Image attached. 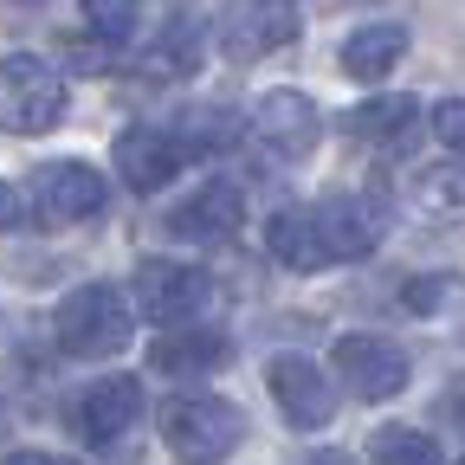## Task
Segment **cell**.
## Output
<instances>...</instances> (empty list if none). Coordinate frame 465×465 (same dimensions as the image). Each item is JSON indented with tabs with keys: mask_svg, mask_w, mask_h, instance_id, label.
<instances>
[{
	"mask_svg": "<svg viewBox=\"0 0 465 465\" xmlns=\"http://www.w3.org/2000/svg\"><path fill=\"white\" fill-rule=\"evenodd\" d=\"M407 201H414L420 220H465V162H433L407 182Z\"/></svg>",
	"mask_w": 465,
	"mask_h": 465,
	"instance_id": "e0dca14e",
	"label": "cell"
},
{
	"mask_svg": "<svg viewBox=\"0 0 465 465\" xmlns=\"http://www.w3.org/2000/svg\"><path fill=\"white\" fill-rule=\"evenodd\" d=\"M349 136H362L381 155H401L407 143L420 136V97H375L349 116Z\"/></svg>",
	"mask_w": 465,
	"mask_h": 465,
	"instance_id": "9a60e30c",
	"label": "cell"
},
{
	"mask_svg": "<svg viewBox=\"0 0 465 465\" xmlns=\"http://www.w3.org/2000/svg\"><path fill=\"white\" fill-rule=\"evenodd\" d=\"M116 174L136 188V194H155V188H168L174 182V168H182V143H174L168 130H155V124H130L124 136H116Z\"/></svg>",
	"mask_w": 465,
	"mask_h": 465,
	"instance_id": "7c38bea8",
	"label": "cell"
},
{
	"mask_svg": "<svg viewBox=\"0 0 465 465\" xmlns=\"http://www.w3.org/2000/svg\"><path fill=\"white\" fill-rule=\"evenodd\" d=\"M369 465H440V446L420 427H375Z\"/></svg>",
	"mask_w": 465,
	"mask_h": 465,
	"instance_id": "ac0fdd59",
	"label": "cell"
},
{
	"mask_svg": "<svg viewBox=\"0 0 465 465\" xmlns=\"http://www.w3.org/2000/svg\"><path fill=\"white\" fill-rule=\"evenodd\" d=\"M298 33H304L298 0H240V7L220 20V52L232 65H259V58L284 52Z\"/></svg>",
	"mask_w": 465,
	"mask_h": 465,
	"instance_id": "52a82bcc",
	"label": "cell"
},
{
	"mask_svg": "<svg viewBox=\"0 0 465 465\" xmlns=\"http://www.w3.org/2000/svg\"><path fill=\"white\" fill-rule=\"evenodd\" d=\"M130 330H136V311H130V298H124L116 284H78L72 298L52 311L58 349H65V356H78V362L116 356V349L130 342Z\"/></svg>",
	"mask_w": 465,
	"mask_h": 465,
	"instance_id": "7a4b0ae2",
	"label": "cell"
},
{
	"mask_svg": "<svg viewBox=\"0 0 465 465\" xmlns=\"http://www.w3.org/2000/svg\"><path fill=\"white\" fill-rule=\"evenodd\" d=\"M26 213H33V207L20 201V188H7V182H0V232H14Z\"/></svg>",
	"mask_w": 465,
	"mask_h": 465,
	"instance_id": "603a6c76",
	"label": "cell"
},
{
	"mask_svg": "<svg viewBox=\"0 0 465 465\" xmlns=\"http://www.w3.org/2000/svg\"><path fill=\"white\" fill-rule=\"evenodd\" d=\"M252 143H265L272 155H311L317 143H323V110L304 97V91H265L259 104H252Z\"/></svg>",
	"mask_w": 465,
	"mask_h": 465,
	"instance_id": "9c48e42d",
	"label": "cell"
},
{
	"mask_svg": "<svg viewBox=\"0 0 465 465\" xmlns=\"http://www.w3.org/2000/svg\"><path fill=\"white\" fill-rule=\"evenodd\" d=\"M433 136H440L452 155H465V97H446V104L433 110Z\"/></svg>",
	"mask_w": 465,
	"mask_h": 465,
	"instance_id": "7402d4cb",
	"label": "cell"
},
{
	"mask_svg": "<svg viewBox=\"0 0 465 465\" xmlns=\"http://www.w3.org/2000/svg\"><path fill=\"white\" fill-rule=\"evenodd\" d=\"M0 465H65V459H52V452H7Z\"/></svg>",
	"mask_w": 465,
	"mask_h": 465,
	"instance_id": "d4e9b609",
	"label": "cell"
},
{
	"mask_svg": "<svg viewBox=\"0 0 465 465\" xmlns=\"http://www.w3.org/2000/svg\"><path fill=\"white\" fill-rule=\"evenodd\" d=\"M201 39H207L201 20H174V26L162 33V65H168V72H194V65H201Z\"/></svg>",
	"mask_w": 465,
	"mask_h": 465,
	"instance_id": "44dd1931",
	"label": "cell"
},
{
	"mask_svg": "<svg viewBox=\"0 0 465 465\" xmlns=\"http://www.w3.org/2000/svg\"><path fill=\"white\" fill-rule=\"evenodd\" d=\"M213 298V278L201 265H182V259H143L136 265V311L149 323H194Z\"/></svg>",
	"mask_w": 465,
	"mask_h": 465,
	"instance_id": "8992f818",
	"label": "cell"
},
{
	"mask_svg": "<svg viewBox=\"0 0 465 465\" xmlns=\"http://www.w3.org/2000/svg\"><path fill=\"white\" fill-rule=\"evenodd\" d=\"M84 26L104 45H124L136 33V0H84Z\"/></svg>",
	"mask_w": 465,
	"mask_h": 465,
	"instance_id": "ffe728a7",
	"label": "cell"
},
{
	"mask_svg": "<svg viewBox=\"0 0 465 465\" xmlns=\"http://www.w3.org/2000/svg\"><path fill=\"white\" fill-rule=\"evenodd\" d=\"M407 58V26H356L342 39V72L356 78V84H381L394 65Z\"/></svg>",
	"mask_w": 465,
	"mask_h": 465,
	"instance_id": "2e32d148",
	"label": "cell"
},
{
	"mask_svg": "<svg viewBox=\"0 0 465 465\" xmlns=\"http://www.w3.org/2000/svg\"><path fill=\"white\" fill-rule=\"evenodd\" d=\"M110 201L104 188V174L84 168V162H45L33 168V182H26V207L39 226H78V220H97Z\"/></svg>",
	"mask_w": 465,
	"mask_h": 465,
	"instance_id": "5b68a950",
	"label": "cell"
},
{
	"mask_svg": "<svg viewBox=\"0 0 465 465\" xmlns=\"http://www.w3.org/2000/svg\"><path fill=\"white\" fill-rule=\"evenodd\" d=\"M272 259L291 272H323L342 259H369L381 246V207L362 194H336V201H311V207H284L272 226Z\"/></svg>",
	"mask_w": 465,
	"mask_h": 465,
	"instance_id": "6da1fadb",
	"label": "cell"
},
{
	"mask_svg": "<svg viewBox=\"0 0 465 465\" xmlns=\"http://www.w3.org/2000/svg\"><path fill=\"white\" fill-rule=\"evenodd\" d=\"M240 220H246V194L232 182H207V188H194L182 207L168 213V232L174 240H194V246H213V240H226V232H240Z\"/></svg>",
	"mask_w": 465,
	"mask_h": 465,
	"instance_id": "4fadbf2b",
	"label": "cell"
},
{
	"mask_svg": "<svg viewBox=\"0 0 465 465\" xmlns=\"http://www.w3.org/2000/svg\"><path fill=\"white\" fill-rule=\"evenodd\" d=\"M226 356H232V342H226V330H213V323H174V330L149 349V362H155L162 375H213Z\"/></svg>",
	"mask_w": 465,
	"mask_h": 465,
	"instance_id": "5bb4252c",
	"label": "cell"
},
{
	"mask_svg": "<svg viewBox=\"0 0 465 465\" xmlns=\"http://www.w3.org/2000/svg\"><path fill=\"white\" fill-rule=\"evenodd\" d=\"M440 407H446V420H452V427L465 433V375H459V381L446 388V401H440Z\"/></svg>",
	"mask_w": 465,
	"mask_h": 465,
	"instance_id": "cb8c5ba5",
	"label": "cell"
},
{
	"mask_svg": "<svg viewBox=\"0 0 465 465\" xmlns=\"http://www.w3.org/2000/svg\"><path fill=\"white\" fill-rule=\"evenodd\" d=\"M136 420H143V381L136 375H104L72 401V427L91 446H116Z\"/></svg>",
	"mask_w": 465,
	"mask_h": 465,
	"instance_id": "30bf717a",
	"label": "cell"
},
{
	"mask_svg": "<svg viewBox=\"0 0 465 465\" xmlns=\"http://www.w3.org/2000/svg\"><path fill=\"white\" fill-rule=\"evenodd\" d=\"M265 381H272V401L284 407V420H291V427L317 433V427L336 420V388L323 381L317 362H304V356H272Z\"/></svg>",
	"mask_w": 465,
	"mask_h": 465,
	"instance_id": "8fae6325",
	"label": "cell"
},
{
	"mask_svg": "<svg viewBox=\"0 0 465 465\" xmlns=\"http://www.w3.org/2000/svg\"><path fill=\"white\" fill-rule=\"evenodd\" d=\"M65 116V78L39 52H7L0 58V130L7 136H45Z\"/></svg>",
	"mask_w": 465,
	"mask_h": 465,
	"instance_id": "277c9868",
	"label": "cell"
},
{
	"mask_svg": "<svg viewBox=\"0 0 465 465\" xmlns=\"http://www.w3.org/2000/svg\"><path fill=\"white\" fill-rule=\"evenodd\" d=\"M459 465H465V459H459Z\"/></svg>",
	"mask_w": 465,
	"mask_h": 465,
	"instance_id": "484cf974",
	"label": "cell"
},
{
	"mask_svg": "<svg viewBox=\"0 0 465 465\" xmlns=\"http://www.w3.org/2000/svg\"><path fill=\"white\" fill-rule=\"evenodd\" d=\"M162 440L182 465H220L246 440V414L220 394H174L162 407Z\"/></svg>",
	"mask_w": 465,
	"mask_h": 465,
	"instance_id": "3957f363",
	"label": "cell"
},
{
	"mask_svg": "<svg viewBox=\"0 0 465 465\" xmlns=\"http://www.w3.org/2000/svg\"><path fill=\"white\" fill-rule=\"evenodd\" d=\"M336 375L349 381L356 401H394L407 388V375H414V362H407L401 342L356 330V336H336Z\"/></svg>",
	"mask_w": 465,
	"mask_h": 465,
	"instance_id": "ba28073f",
	"label": "cell"
},
{
	"mask_svg": "<svg viewBox=\"0 0 465 465\" xmlns=\"http://www.w3.org/2000/svg\"><path fill=\"white\" fill-rule=\"evenodd\" d=\"M465 298V278L459 272H433V278H407L401 284V311H414V317H440Z\"/></svg>",
	"mask_w": 465,
	"mask_h": 465,
	"instance_id": "d6986e66",
	"label": "cell"
}]
</instances>
